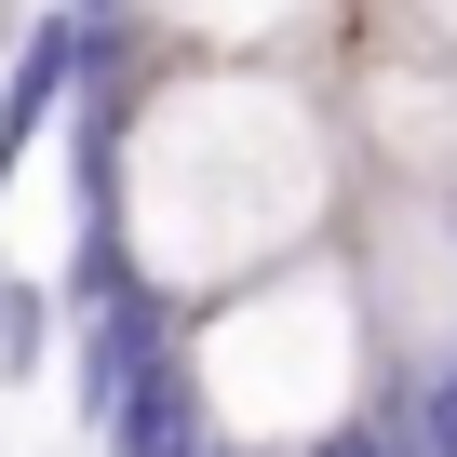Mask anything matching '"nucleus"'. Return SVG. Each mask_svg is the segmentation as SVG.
<instances>
[{
    "label": "nucleus",
    "instance_id": "1",
    "mask_svg": "<svg viewBox=\"0 0 457 457\" xmlns=\"http://www.w3.org/2000/svg\"><path fill=\"white\" fill-rule=\"evenodd\" d=\"M337 215V135L296 81H256V68H148L121 81V121H108V175L81 188V228L135 256V283L162 310H215L270 270H296Z\"/></svg>",
    "mask_w": 457,
    "mask_h": 457
},
{
    "label": "nucleus",
    "instance_id": "2",
    "mask_svg": "<svg viewBox=\"0 0 457 457\" xmlns=\"http://www.w3.org/2000/svg\"><path fill=\"white\" fill-rule=\"evenodd\" d=\"M108 81H121V28H95V14H41V28L14 41V68H0V188L41 162V135H54L68 95H108Z\"/></svg>",
    "mask_w": 457,
    "mask_h": 457
},
{
    "label": "nucleus",
    "instance_id": "3",
    "mask_svg": "<svg viewBox=\"0 0 457 457\" xmlns=\"http://www.w3.org/2000/svg\"><path fill=\"white\" fill-rule=\"evenodd\" d=\"M175 337H188V310H162L148 283H135V296H108L95 323H68V403H81V430H108V403L135 390V363H148V350H175Z\"/></svg>",
    "mask_w": 457,
    "mask_h": 457
},
{
    "label": "nucleus",
    "instance_id": "4",
    "mask_svg": "<svg viewBox=\"0 0 457 457\" xmlns=\"http://www.w3.org/2000/svg\"><path fill=\"white\" fill-rule=\"evenodd\" d=\"M95 444H108V457H228V444H215V417H202V377H188V337L135 363V390L108 403V430H95Z\"/></svg>",
    "mask_w": 457,
    "mask_h": 457
},
{
    "label": "nucleus",
    "instance_id": "5",
    "mask_svg": "<svg viewBox=\"0 0 457 457\" xmlns=\"http://www.w3.org/2000/svg\"><path fill=\"white\" fill-rule=\"evenodd\" d=\"M135 14H162L175 41H202V54H228V41H270L283 14H310V0H135Z\"/></svg>",
    "mask_w": 457,
    "mask_h": 457
},
{
    "label": "nucleus",
    "instance_id": "6",
    "mask_svg": "<svg viewBox=\"0 0 457 457\" xmlns=\"http://www.w3.org/2000/svg\"><path fill=\"white\" fill-rule=\"evenodd\" d=\"M54 363V283H0V377Z\"/></svg>",
    "mask_w": 457,
    "mask_h": 457
},
{
    "label": "nucleus",
    "instance_id": "7",
    "mask_svg": "<svg viewBox=\"0 0 457 457\" xmlns=\"http://www.w3.org/2000/svg\"><path fill=\"white\" fill-rule=\"evenodd\" d=\"M310 457H417V444H403V430H390V417H350V430H323V444H310Z\"/></svg>",
    "mask_w": 457,
    "mask_h": 457
}]
</instances>
